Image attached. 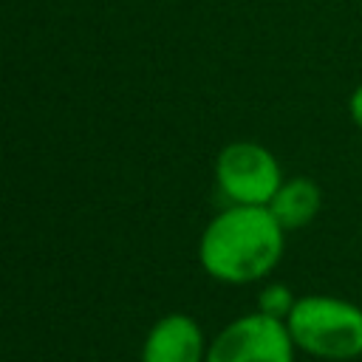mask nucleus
I'll return each mask as SVG.
<instances>
[{"mask_svg":"<svg viewBox=\"0 0 362 362\" xmlns=\"http://www.w3.org/2000/svg\"><path fill=\"white\" fill-rule=\"evenodd\" d=\"M294 303H297V297L286 283H266L257 294V311H263L274 320H283V322L291 314Z\"/></svg>","mask_w":362,"mask_h":362,"instance_id":"obj_7","label":"nucleus"},{"mask_svg":"<svg viewBox=\"0 0 362 362\" xmlns=\"http://www.w3.org/2000/svg\"><path fill=\"white\" fill-rule=\"evenodd\" d=\"M348 110H351V122H354V124L362 130V85H356V90L351 93Z\"/></svg>","mask_w":362,"mask_h":362,"instance_id":"obj_8","label":"nucleus"},{"mask_svg":"<svg viewBox=\"0 0 362 362\" xmlns=\"http://www.w3.org/2000/svg\"><path fill=\"white\" fill-rule=\"evenodd\" d=\"M206 337L195 317L173 311L158 317L141 342V362H206Z\"/></svg>","mask_w":362,"mask_h":362,"instance_id":"obj_5","label":"nucleus"},{"mask_svg":"<svg viewBox=\"0 0 362 362\" xmlns=\"http://www.w3.org/2000/svg\"><path fill=\"white\" fill-rule=\"evenodd\" d=\"M294 339L283 320L263 311L226 322L206 348V362H294Z\"/></svg>","mask_w":362,"mask_h":362,"instance_id":"obj_4","label":"nucleus"},{"mask_svg":"<svg viewBox=\"0 0 362 362\" xmlns=\"http://www.w3.org/2000/svg\"><path fill=\"white\" fill-rule=\"evenodd\" d=\"M322 206V192L320 187L305 178V175H297V178H286L280 184V189L274 192V198L269 201V209L272 215L277 218V223L291 232V229H303L308 226L317 212Z\"/></svg>","mask_w":362,"mask_h":362,"instance_id":"obj_6","label":"nucleus"},{"mask_svg":"<svg viewBox=\"0 0 362 362\" xmlns=\"http://www.w3.org/2000/svg\"><path fill=\"white\" fill-rule=\"evenodd\" d=\"M286 328L294 348L322 362H351L362 356V308L334 294L297 297Z\"/></svg>","mask_w":362,"mask_h":362,"instance_id":"obj_2","label":"nucleus"},{"mask_svg":"<svg viewBox=\"0 0 362 362\" xmlns=\"http://www.w3.org/2000/svg\"><path fill=\"white\" fill-rule=\"evenodd\" d=\"M286 249V229L269 206L229 204L201 232L198 263L226 286H246L269 277Z\"/></svg>","mask_w":362,"mask_h":362,"instance_id":"obj_1","label":"nucleus"},{"mask_svg":"<svg viewBox=\"0 0 362 362\" xmlns=\"http://www.w3.org/2000/svg\"><path fill=\"white\" fill-rule=\"evenodd\" d=\"M283 181L274 153L257 141H229L215 158V184L229 204L269 206Z\"/></svg>","mask_w":362,"mask_h":362,"instance_id":"obj_3","label":"nucleus"}]
</instances>
